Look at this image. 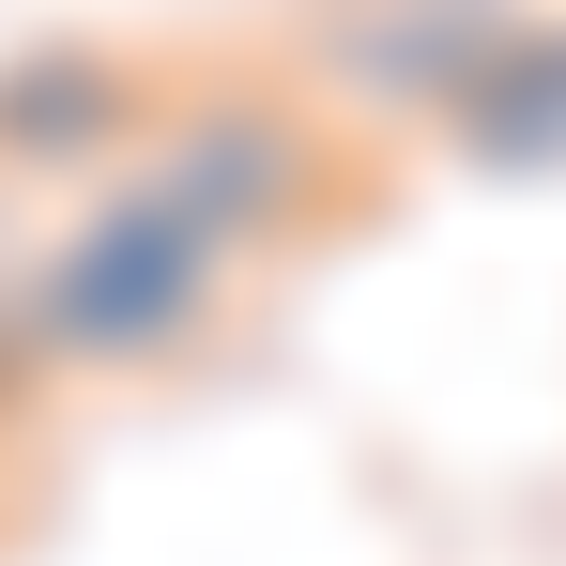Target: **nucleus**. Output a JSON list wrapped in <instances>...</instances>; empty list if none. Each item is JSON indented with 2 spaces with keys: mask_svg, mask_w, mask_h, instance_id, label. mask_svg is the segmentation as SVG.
Segmentation results:
<instances>
[{
  "mask_svg": "<svg viewBox=\"0 0 566 566\" xmlns=\"http://www.w3.org/2000/svg\"><path fill=\"white\" fill-rule=\"evenodd\" d=\"M322 199V123L276 93H185L93 169L31 245V353L46 368H169L230 276Z\"/></svg>",
  "mask_w": 566,
  "mask_h": 566,
  "instance_id": "obj_1",
  "label": "nucleus"
},
{
  "mask_svg": "<svg viewBox=\"0 0 566 566\" xmlns=\"http://www.w3.org/2000/svg\"><path fill=\"white\" fill-rule=\"evenodd\" d=\"M138 123H154V77H123L107 46H31L0 62V185H93Z\"/></svg>",
  "mask_w": 566,
  "mask_h": 566,
  "instance_id": "obj_2",
  "label": "nucleus"
},
{
  "mask_svg": "<svg viewBox=\"0 0 566 566\" xmlns=\"http://www.w3.org/2000/svg\"><path fill=\"white\" fill-rule=\"evenodd\" d=\"M444 138L474 169H566V15H505L444 93Z\"/></svg>",
  "mask_w": 566,
  "mask_h": 566,
  "instance_id": "obj_3",
  "label": "nucleus"
},
{
  "mask_svg": "<svg viewBox=\"0 0 566 566\" xmlns=\"http://www.w3.org/2000/svg\"><path fill=\"white\" fill-rule=\"evenodd\" d=\"M31 245H46V230H31V199L0 185V398H15V382H46V353H31Z\"/></svg>",
  "mask_w": 566,
  "mask_h": 566,
  "instance_id": "obj_4",
  "label": "nucleus"
}]
</instances>
